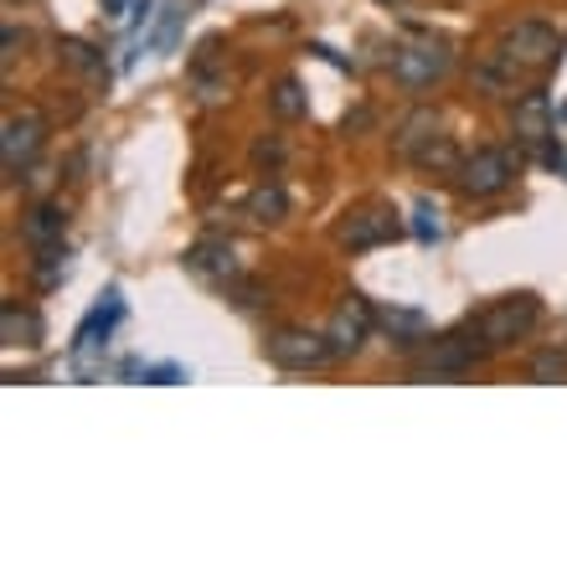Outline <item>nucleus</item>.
I'll return each mask as SVG.
<instances>
[{
    "label": "nucleus",
    "mask_w": 567,
    "mask_h": 567,
    "mask_svg": "<svg viewBox=\"0 0 567 567\" xmlns=\"http://www.w3.org/2000/svg\"><path fill=\"white\" fill-rule=\"evenodd\" d=\"M413 233H419V243H439V238H444V223H439L433 202H419V207H413Z\"/></svg>",
    "instance_id": "obj_19"
},
{
    "label": "nucleus",
    "mask_w": 567,
    "mask_h": 567,
    "mask_svg": "<svg viewBox=\"0 0 567 567\" xmlns=\"http://www.w3.org/2000/svg\"><path fill=\"white\" fill-rule=\"evenodd\" d=\"M186 269H192L196 279H207V284H227V279H238V258H233L227 243L207 238V243H196L192 254H186Z\"/></svg>",
    "instance_id": "obj_8"
},
{
    "label": "nucleus",
    "mask_w": 567,
    "mask_h": 567,
    "mask_svg": "<svg viewBox=\"0 0 567 567\" xmlns=\"http://www.w3.org/2000/svg\"><path fill=\"white\" fill-rule=\"evenodd\" d=\"M516 176L511 150H475L470 161H460V192L464 196H501Z\"/></svg>",
    "instance_id": "obj_2"
},
{
    "label": "nucleus",
    "mask_w": 567,
    "mask_h": 567,
    "mask_svg": "<svg viewBox=\"0 0 567 567\" xmlns=\"http://www.w3.org/2000/svg\"><path fill=\"white\" fill-rule=\"evenodd\" d=\"M511 124H516V140L542 145V140L553 135V104H547V93H526L522 104H516V114H511Z\"/></svg>",
    "instance_id": "obj_9"
},
{
    "label": "nucleus",
    "mask_w": 567,
    "mask_h": 567,
    "mask_svg": "<svg viewBox=\"0 0 567 567\" xmlns=\"http://www.w3.org/2000/svg\"><path fill=\"white\" fill-rule=\"evenodd\" d=\"M367 330H372V315H367V305H361V299L351 295V299L341 305V310H336L330 330H326L330 357H351V351H361V341H367Z\"/></svg>",
    "instance_id": "obj_6"
},
{
    "label": "nucleus",
    "mask_w": 567,
    "mask_h": 567,
    "mask_svg": "<svg viewBox=\"0 0 567 567\" xmlns=\"http://www.w3.org/2000/svg\"><path fill=\"white\" fill-rule=\"evenodd\" d=\"M475 83L491 93H516V62L501 52L495 62H485V68H475Z\"/></svg>",
    "instance_id": "obj_16"
},
{
    "label": "nucleus",
    "mask_w": 567,
    "mask_h": 567,
    "mask_svg": "<svg viewBox=\"0 0 567 567\" xmlns=\"http://www.w3.org/2000/svg\"><path fill=\"white\" fill-rule=\"evenodd\" d=\"M248 212L269 223V217H284V212H289V196H284L279 186H258V192L248 196Z\"/></svg>",
    "instance_id": "obj_17"
},
{
    "label": "nucleus",
    "mask_w": 567,
    "mask_h": 567,
    "mask_svg": "<svg viewBox=\"0 0 567 567\" xmlns=\"http://www.w3.org/2000/svg\"><path fill=\"white\" fill-rule=\"evenodd\" d=\"M537 299L532 295H516V299H501V305H491L485 315H475V326H470V336H480L485 341V351H501V346L511 341H526L532 336V326H537Z\"/></svg>",
    "instance_id": "obj_1"
},
{
    "label": "nucleus",
    "mask_w": 567,
    "mask_h": 567,
    "mask_svg": "<svg viewBox=\"0 0 567 567\" xmlns=\"http://www.w3.org/2000/svg\"><path fill=\"white\" fill-rule=\"evenodd\" d=\"M62 227H68V217H62V207H52V202H42V207L27 212V223H21V238L42 254V248H58L62 243Z\"/></svg>",
    "instance_id": "obj_10"
},
{
    "label": "nucleus",
    "mask_w": 567,
    "mask_h": 567,
    "mask_svg": "<svg viewBox=\"0 0 567 567\" xmlns=\"http://www.w3.org/2000/svg\"><path fill=\"white\" fill-rule=\"evenodd\" d=\"M0 320H6V341H11V346H21V336H27V341H37V336H42L37 315H21L16 305H6V315H0Z\"/></svg>",
    "instance_id": "obj_18"
},
{
    "label": "nucleus",
    "mask_w": 567,
    "mask_h": 567,
    "mask_svg": "<svg viewBox=\"0 0 567 567\" xmlns=\"http://www.w3.org/2000/svg\"><path fill=\"white\" fill-rule=\"evenodd\" d=\"M470 357H475V351H470V346H454V341H439L429 351V367H423V372H433V377H449V372H464V367H470Z\"/></svg>",
    "instance_id": "obj_15"
},
{
    "label": "nucleus",
    "mask_w": 567,
    "mask_h": 567,
    "mask_svg": "<svg viewBox=\"0 0 567 567\" xmlns=\"http://www.w3.org/2000/svg\"><path fill=\"white\" fill-rule=\"evenodd\" d=\"M444 68H449V47L444 42H413L392 58V78H398L403 89H423V83H433Z\"/></svg>",
    "instance_id": "obj_5"
},
{
    "label": "nucleus",
    "mask_w": 567,
    "mask_h": 567,
    "mask_svg": "<svg viewBox=\"0 0 567 567\" xmlns=\"http://www.w3.org/2000/svg\"><path fill=\"white\" fill-rule=\"evenodd\" d=\"M532 377H537V382H563V377H567V357H563V351H542V357L532 361Z\"/></svg>",
    "instance_id": "obj_20"
},
{
    "label": "nucleus",
    "mask_w": 567,
    "mask_h": 567,
    "mask_svg": "<svg viewBox=\"0 0 567 567\" xmlns=\"http://www.w3.org/2000/svg\"><path fill=\"white\" fill-rule=\"evenodd\" d=\"M388 238H398V223L382 217V212H357V217L341 227L346 248H377V243H388Z\"/></svg>",
    "instance_id": "obj_11"
},
{
    "label": "nucleus",
    "mask_w": 567,
    "mask_h": 567,
    "mask_svg": "<svg viewBox=\"0 0 567 567\" xmlns=\"http://www.w3.org/2000/svg\"><path fill=\"white\" fill-rule=\"evenodd\" d=\"M269 361L284 367V372H310V367H326L330 361V341L326 336H310V330H279L269 336Z\"/></svg>",
    "instance_id": "obj_3"
},
{
    "label": "nucleus",
    "mask_w": 567,
    "mask_h": 567,
    "mask_svg": "<svg viewBox=\"0 0 567 567\" xmlns=\"http://www.w3.org/2000/svg\"><path fill=\"white\" fill-rule=\"evenodd\" d=\"M382 326L392 330V341L398 346H419L423 330H429V320H423L419 310H382Z\"/></svg>",
    "instance_id": "obj_12"
},
{
    "label": "nucleus",
    "mask_w": 567,
    "mask_h": 567,
    "mask_svg": "<svg viewBox=\"0 0 567 567\" xmlns=\"http://www.w3.org/2000/svg\"><path fill=\"white\" fill-rule=\"evenodd\" d=\"M274 109H279L284 120H299V114H305V93H299L295 78H289V83H279V93H274Z\"/></svg>",
    "instance_id": "obj_21"
},
{
    "label": "nucleus",
    "mask_w": 567,
    "mask_h": 567,
    "mask_svg": "<svg viewBox=\"0 0 567 567\" xmlns=\"http://www.w3.org/2000/svg\"><path fill=\"white\" fill-rule=\"evenodd\" d=\"M433 130H439V120H433V109H413V114L403 120V130H398V140H392V145L403 150V155H413V150H419L423 140L433 135Z\"/></svg>",
    "instance_id": "obj_13"
},
{
    "label": "nucleus",
    "mask_w": 567,
    "mask_h": 567,
    "mask_svg": "<svg viewBox=\"0 0 567 567\" xmlns=\"http://www.w3.org/2000/svg\"><path fill=\"white\" fill-rule=\"evenodd\" d=\"M382 6H392V0H382Z\"/></svg>",
    "instance_id": "obj_23"
},
{
    "label": "nucleus",
    "mask_w": 567,
    "mask_h": 567,
    "mask_svg": "<svg viewBox=\"0 0 567 567\" xmlns=\"http://www.w3.org/2000/svg\"><path fill=\"white\" fill-rule=\"evenodd\" d=\"M62 52H68V62H73V68H99V58H93V47H83V42H68Z\"/></svg>",
    "instance_id": "obj_22"
},
{
    "label": "nucleus",
    "mask_w": 567,
    "mask_h": 567,
    "mask_svg": "<svg viewBox=\"0 0 567 567\" xmlns=\"http://www.w3.org/2000/svg\"><path fill=\"white\" fill-rule=\"evenodd\" d=\"M413 161L423 165V171H460V155H454V145H449L444 135H429L419 150H413Z\"/></svg>",
    "instance_id": "obj_14"
},
{
    "label": "nucleus",
    "mask_w": 567,
    "mask_h": 567,
    "mask_svg": "<svg viewBox=\"0 0 567 567\" xmlns=\"http://www.w3.org/2000/svg\"><path fill=\"white\" fill-rule=\"evenodd\" d=\"M501 52H506L516 68H547V62L557 58V31L547 27V21H522V27L506 31Z\"/></svg>",
    "instance_id": "obj_4"
},
{
    "label": "nucleus",
    "mask_w": 567,
    "mask_h": 567,
    "mask_svg": "<svg viewBox=\"0 0 567 567\" xmlns=\"http://www.w3.org/2000/svg\"><path fill=\"white\" fill-rule=\"evenodd\" d=\"M42 145V120L37 114H21V120H6V140H0V155H6V171H21V165L37 155Z\"/></svg>",
    "instance_id": "obj_7"
}]
</instances>
